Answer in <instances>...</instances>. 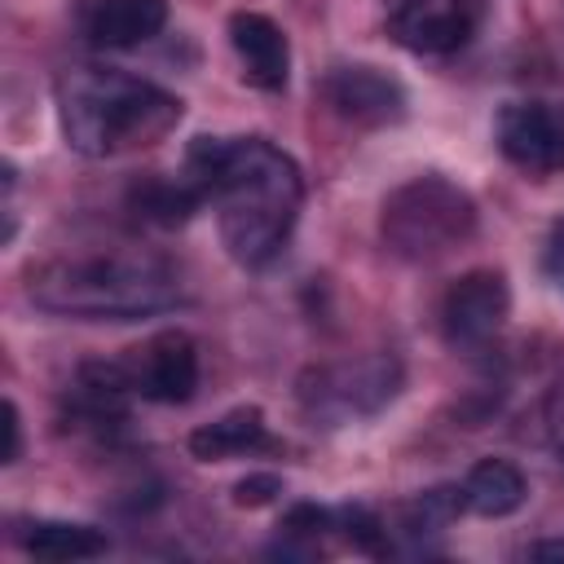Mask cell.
Listing matches in <instances>:
<instances>
[{
    "label": "cell",
    "instance_id": "obj_1",
    "mask_svg": "<svg viewBox=\"0 0 564 564\" xmlns=\"http://www.w3.org/2000/svg\"><path fill=\"white\" fill-rule=\"evenodd\" d=\"M185 176L216 207L225 251L260 269L269 264L304 203V176L295 159L269 137H194L185 150Z\"/></svg>",
    "mask_w": 564,
    "mask_h": 564
},
{
    "label": "cell",
    "instance_id": "obj_2",
    "mask_svg": "<svg viewBox=\"0 0 564 564\" xmlns=\"http://www.w3.org/2000/svg\"><path fill=\"white\" fill-rule=\"evenodd\" d=\"M35 308L79 322H137L185 304L181 269L145 247H93L48 256L26 273Z\"/></svg>",
    "mask_w": 564,
    "mask_h": 564
},
{
    "label": "cell",
    "instance_id": "obj_3",
    "mask_svg": "<svg viewBox=\"0 0 564 564\" xmlns=\"http://www.w3.org/2000/svg\"><path fill=\"white\" fill-rule=\"evenodd\" d=\"M185 115V101L154 79L115 66H70L57 79V123L75 154L115 159L159 145Z\"/></svg>",
    "mask_w": 564,
    "mask_h": 564
},
{
    "label": "cell",
    "instance_id": "obj_4",
    "mask_svg": "<svg viewBox=\"0 0 564 564\" xmlns=\"http://www.w3.org/2000/svg\"><path fill=\"white\" fill-rule=\"evenodd\" d=\"M379 234L392 256L427 264L449 256L476 234V203L463 185L441 172H419L401 181L379 207Z\"/></svg>",
    "mask_w": 564,
    "mask_h": 564
},
{
    "label": "cell",
    "instance_id": "obj_5",
    "mask_svg": "<svg viewBox=\"0 0 564 564\" xmlns=\"http://www.w3.org/2000/svg\"><path fill=\"white\" fill-rule=\"evenodd\" d=\"M401 392V361L392 352L348 357V361H322L308 366L295 383V397L308 419L339 427L379 414Z\"/></svg>",
    "mask_w": 564,
    "mask_h": 564
},
{
    "label": "cell",
    "instance_id": "obj_6",
    "mask_svg": "<svg viewBox=\"0 0 564 564\" xmlns=\"http://www.w3.org/2000/svg\"><path fill=\"white\" fill-rule=\"evenodd\" d=\"M494 141L524 176H555L564 172V106L542 97L507 101L494 119Z\"/></svg>",
    "mask_w": 564,
    "mask_h": 564
},
{
    "label": "cell",
    "instance_id": "obj_7",
    "mask_svg": "<svg viewBox=\"0 0 564 564\" xmlns=\"http://www.w3.org/2000/svg\"><path fill=\"white\" fill-rule=\"evenodd\" d=\"M511 313V286L502 269H467L441 295V335L449 348H485Z\"/></svg>",
    "mask_w": 564,
    "mask_h": 564
},
{
    "label": "cell",
    "instance_id": "obj_8",
    "mask_svg": "<svg viewBox=\"0 0 564 564\" xmlns=\"http://www.w3.org/2000/svg\"><path fill=\"white\" fill-rule=\"evenodd\" d=\"M383 26L401 48L441 57L476 35V0H383Z\"/></svg>",
    "mask_w": 564,
    "mask_h": 564
},
{
    "label": "cell",
    "instance_id": "obj_9",
    "mask_svg": "<svg viewBox=\"0 0 564 564\" xmlns=\"http://www.w3.org/2000/svg\"><path fill=\"white\" fill-rule=\"evenodd\" d=\"M322 97L326 106L352 123V128H388V123H401L405 119V88L370 66V62H344V66H330L326 79H322Z\"/></svg>",
    "mask_w": 564,
    "mask_h": 564
},
{
    "label": "cell",
    "instance_id": "obj_10",
    "mask_svg": "<svg viewBox=\"0 0 564 564\" xmlns=\"http://www.w3.org/2000/svg\"><path fill=\"white\" fill-rule=\"evenodd\" d=\"M141 401L185 405L198 388V344L185 330H159L123 361Z\"/></svg>",
    "mask_w": 564,
    "mask_h": 564
},
{
    "label": "cell",
    "instance_id": "obj_11",
    "mask_svg": "<svg viewBox=\"0 0 564 564\" xmlns=\"http://www.w3.org/2000/svg\"><path fill=\"white\" fill-rule=\"evenodd\" d=\"M229 44H234L238 66H242V79L251 88H264V93L286 88L291 44H286V31L269 13H260V9L229 13Z\"/></svg>",
    "mask_w": 564,
    "mask_h": 564
},
{
    "label": "cell",
    "instance_id": "obj_12",
    "mask_svg": "<svg viewBox=\"0 0 564 564\" xmlns=\"http://www.w3.org/2000/svg\"><path fill=\"white\" fill-rule=\"evenodd\" d=\"M137 388H132V375L123 361H84L75 370V383H70V405L79 419H88L93 427H115L128 419V405H132Z\"/></svg>",
    "mask_w": 564,
    "mask_h": 564
},
{
    "label": "cell",
    "instance_id": "obj_13",
    "mask_svg": "<svg viewBox=\"0 0 564 564\" xmlns=\"http://www.w3.org/2000/svg\"><path fill=\"white\" fill-rule=\"evenodd\" d=\"M256 449H273L269 423L256 405H238V410L189 432V454L198 463H229V458H247Z\"/></svg>",
    "mask_w": 564,
    "mask_h": 564
},
{
    "label": "cell",
    "instance_id": "obj_14",
    "mask_svg": "<svg viewBox=\"0 0 564 564\" xmlns=\"http://www.w3.org/2000/svg\"><path fill=\"white\" fill-rule=\"evenodd\" d=\"M167 22V0H93L88 40L97 48H137Z\"/></svg>",
    "mask_w": 564,
    "mask_h": 564
},
{
    "label": "cell",
    "instance_id": "obj_15",
    "mask_svg": "<svg viewBox=\"0 0 564 564\" xmlns=\"http://www.w3.org/2000/svg\"><path fill=\"white\" fill-rule=\"evenodd\" d=\"M458 489H463V507L485 516V520H502V516L520 511L524 498H529L524 471L516 463H507V458H480Z\"/></svg>",
    "mask_w": 564,
    "mask_h": 564
},
{
    "label": "cell",
    "instance_id": "obj_16",
    "mask_svg": "<svg viewBox=\"0 0 564 564\" xmlns=\"http://www.w3.org/2000/svg\"><path fill=\"white\" fill-rule=\"evenodd\" d=\"M22 551L48 564H70V560H97L110 551V538L93 524L75 520H31L22 529Z\"/></svg>",
    "mask_w": 564,
    "mask_h": 564
},
{
    "label": "cell",
    "instance_id": "obj_17",
    "mask_svg": "<svg viewBox=\"0 0 564 564\" xmlns=\"http://www.w3.org/2000/svg\"><path fill=\"white\" fill-rule=\"evenodd\" d=\"M128 203H132V212L141 216V220H154V225H163V229H172V225H185L207 198H203V189L189 181V176H176V181H167V176H145V181H137L132 189H128Z\"/></svg>",
    "mask_w": 564,
    "mask_h": 564
},
{
    "label": "cell",
    "instance_id": "obj_18",
    "mask_svg": "<svg viewBox=\"0 0 564 564\" xmlns=\"http://www.w3.org/2000/svg\"><path fill=\"white\" fill-rule=\"evenodd\" d=\"M278 494H282V480H278L273 471H256V476H247V480L234 485V502H238V507H264V502H273Z\"/></svg>",
    "mask_w": 564,
    "mask_h": 564
},
{
    "label": "cell",
    "instance_id": "obj_19",
    "mask_svg": "<svg viewBox=\"0 0 564 564\" xmlns=\"http://www.w3.org/2000/svg\"><path fill=\"white\" fill-rule=\"evenodd\" d=\"M22 458V414L13 401H4V449H0V463H18Z\"/></svg>",
    "mask_w": 564,
    "mask_h": 564
},
{
    "label": "cell",
    "instance_id": "obj_20",
    "mask_svg": "<svg viewBox=\"0 0 564 564\" xmlns=\"http://www.w3.org/2000/svg\"><path fill=\"white\" fill-rule=\"evenodd\" d=\"M546 269H551V278L564 286V220L551 229V242H546Z\"/></svg>",
    "mask_w": 564,
    "mask_h": 564
},
{
    "label": "cell",
    "instance_id": "obj_21",
    "mask_svg": "<svg viewBox=\"0 0 564 564\" xmlns=\"http://www.w3.org/2000/svg\"><path fill=\"white\" fill-rule=\"evenodd\" d=\"M546 432H551L555 454H564V397L551 401V410H546Z\"/></svg>",
    "mask_w": 564,
    "mask_h": 564
},
{
    "label": "cell",
    "instance_id": "obj_22",
    "mask_svg": "<svg viewBox=\"0 0 564 564\" xmlns=\"http://www.w3.org/2000/svg\"><path fill=\"white\" fill-rule=\"evenodd\" d=\"M533 555H538V560H564V538H555V542H538Z\"/></svg>",
    "mask_w": 564,
    "mask_h": 564
}]
</instances>
